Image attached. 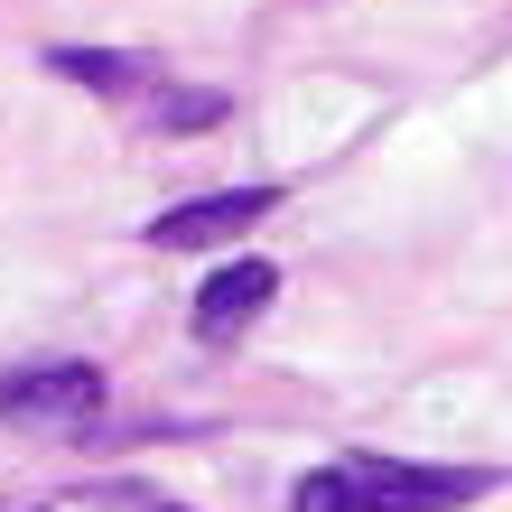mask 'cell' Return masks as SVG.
Wrapping results in <instances>:
<instances>
[{
	"label": "cell",
	"mask_w": 512,
	"mask_h": 512,
	"mask_svg": "<svg viewBox=\"0 0 512 512\" xmlns=\"http://www.w3.org/2000/svg\"><path fill=\"white\" fill-rule=\"evenodd\" d=\"M494 494V466H410V457H336L298 475V512H466Z\"/></svg>",
	"instance_id": "1"
},
{
	"label": "cell",
	"mask_w": 512,
	"mask_h": 512,
	"mask_svg": "<svg viewBox=\"0 0 512 512\" xmlns=\"http://www.w3.org/2000/svg\"><path fill=\"white\" fill-rule=\"evenodd\" d=\"M112 382L103 364H10L0 373V419L10 429H84V419H103Z\"/></svg>",
	"instance_id": "2"
},
{
	"label": "cell",
	"mask_w": 512,
	"mask_h": 512,
	"mask_svg": "<svg viewBox=\"0 0 512 512\" xmlns=\"http://www.w3.org/2000/svg\"><path fill=\"white\" fill-rule=\"evenodd\" d=\"M270 205H280V187H215V196H187V205H168V215H149V243L159 252H205V243L252 233Z\"/></svg>",
	"instance_id": "3"
},
{
	"label": "cell",
	"mask_w": 512,
	"mask_h": 512,
	"mask_svg": "<svg viewBox=\"0 0 512 512\" xmlns=\"http://www.w3.org/2000/svg\"><path fill=\"white\" fill-rule=\"evenodd\" d=\"M38 66H47V75H66V84H84V94H103V103H140V112L168 94L159 56H112V47H47Z\"/></svg>",
	"instance_id": "4"
},
{
	"label": "cell",
	"mask_w": 512,
	"mask_h": 512,
	"mask_svg": "<svg viewBox=\"0 0 512 512\" xmlns=\"http://www.w3.org/2000/svg\"><path fill=\"white\" fill-rule=\"evenodd\" d=\"M270 289H280V270H270V261H224V270H205V289H196V345H233V336L270 308Z\"/></svg>",
	"instance_id": "5"
},
{
	"label": "cell",
	"mask_w": 512,
	"mask_h": 512,
	"mask_svg": "<svg viewBox=\"0 0 512 512\" xmlns=\"http://www.w3.org/2000/svg\"><path fill=\"white\" fill-rule=\"evenodd\" d=\"M140 122H149V131H215V122H224V94H205V84H168Z\"/></svg>",
	"instance_id": "6"
}]
</instances>
